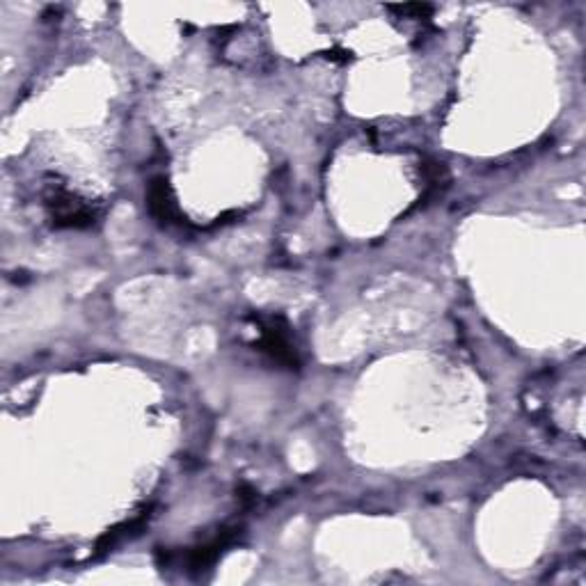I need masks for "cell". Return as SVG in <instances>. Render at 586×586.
<instances>
[{
	"label": "cell",
	"mask_w": 586,
	"mask_h": 586,
	"mask_svg": "<svg viewBox=\"0 0 586 586\" xmlns=\"http://www.w3.org/2000/svg\"><path fill=\"white\" fill-rule=\"evenodd\" d=\"M46 204L51 209L55 227H90L94 220V211L65 190H55Z\"/></svg>",
	"instance_id": "obj_2"
},
{
	"label": "cell",
	"mask_w": 586,
	"mask_h": 586,
	"mask_svg": "<svg viewBox=\"0 0 586 586\" xmlns=\"http://www.w3.org/2000/svg\"><path fill=\"white\" fill-rule=\"evenodd\" d=\"M149 209H152L158 220H165V223H170L174 211H177L174 209L170 186L165 179H156L152 181V186H149Z\"/></svg>",
	"instance_id": "obj_3"
},
{
	"label": "cell",
	"mask_w": 586,
	"mask_h": 586,
	"mask_svg": "<svg viewBox=\"0 0 586 586\" xmlns=\"http://www.w3.org/2000/svg\"><path fill=\"white\" fill-rule=\"evenodd\" d=\"M259 351H264L268 358L284 367H298V355L293 351L289 330L280 319H266L261 323V339H259Z\"/></svg>",
	"instance_id": "obj_1"
}]
</instances>
